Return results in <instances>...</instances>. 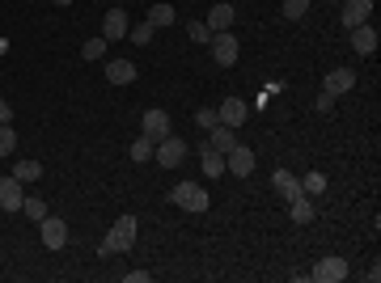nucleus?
Listing matches in <instances>:
<instances>
[{"label":"nucleus","mask_w":381,"mask_h":283,"mask_svg":"<svg viewBox=\"0 0 381 283\" xmlns=\"http://www.w3.org/2000/svg\"><path fill=\"white\" fill-rule=\"evenodd\" d=\"M216 114H221V123H225V127H233V131H238V127L250 119V102H242V97H225V102L216 106Z\"/></svg>","instance_id":"obj_8"},{"label":"nucleus","mask_w":381,"mask_h":283,"mask_svg":"<svg viewBox=\"0 0 381 283\" xmlns=\"http://www.w3.org/2000/svg\"><path fill=\"white\" fill-rule=\"evenodd\" d=\"M208 47H212V59H216L221 68H233V64H238V51H242V47H238V34H233V30L212 34V42H208Z\"/></svg>","instance_id":"obj_4"},{"label":"nucleus","mask_w":381,"mask_h":283,"mask_svg":"<svg viewBox=\"0 0 381 283\" xmlns=\"http://www.w3.org/2000/svg\"><path fill=\"white\" fill-rule=\"evenodd\" d=\"M38 237H42L47 250H64V241H68V224H64L59 216H42V220H38Z\"/></svg>","instance_id":"obj_7"},{"label":"nucleus","mask_w":381,"mask_h":283,"mask_svg":"<svg viewBox=\"0 0 381 283\" xmlns=\"http://www.w3.org/2000/svg\"><path fill=\"white\" fill-rule=\"evenodd\" d=\"M335 102H339V97H335V93H327V89H322V93H318V97H314V110H318V114H331V110H335Z\"/></svg>","instance_id":"obj_32"},{"label":"nucleus","mask_w":381,"mask_h":283,"mask_svg":"<svg viewBox=\"0 0 381 283\" xmlns=\"http://www.w3.org/2000/svg\"><path fill=\"white\" fill-rule=\"evenodd\" d=\"M225 174H238V178H250L254 174V152L246 144H233L225 152Z\"/></svg>","instance_id":"obj_6"},{"label":"nucleus","mask_w":381,"mask_h":283,"mask_svg":"<svg viewBox=\"0 0 381 283\" xmlns=\"http://www.w3.org/2000/svg\"><path fill=\"white\" fill-rule=\"evenodd\" d=\"M0 123H13V106H8L4 97H0Z\"/></svg>","instance_id":"obj_34"},{"label":"nucleus","mask_w":381,"mask_h":283,"mask_svg":"<svg viewBox=\"0 0 381 283\" xmlns=\"http://www.w3.org/2000/svg\"><path fill=\"white\" fill-rule=\"evenodd\" d=\"M352 85H356V72H352V68H331V72H327V85H322V89L339 97V93H348Z\"/></svg>","instance_id":"obj_16"},{"label":"nucleus","mask_w":381,"mask_h":283,"mask_svg":"<svg viewBox=\"0 0 381 283\" xmlns=\"http://www.w3.org/2000/svg\"><path fill=\"white\" fill-rule=\"evenodd\" d=\"M51 4H72V0H51Z\"/></svg>","instance_id":"obj_36"},{"label":"nucleus","mask_w":381,"mask_h":283,"mask_svg":"<svg viewBox=\"0 0 381 283\" xmlns=\"http://www.w3.org/2000/svg\"><path fill=\"white\" fill-rule=\"evenodd\" d=\"M106 80L110 85H131L136 80V64L131 59H110L106 64Z\"/></svg>","instance_id":"obj_17"},{"label":"nucleus","mask_w":381,"mask_h":283,"mask_svg":"<svg viewBox=\"0 0 381 283\" xmlns=\"http://www.w3.org/2000/svg\"><path fill=\"white\" fill-rule=\"evenodd\" d=\"M81 55H85V59H102V55H106V38H102V34H98V38H89V42L81 47Z\"/></svg>","instance_id":"obj_27"},{"label":"nucleus","mask_w":381,"mask_h":283,"mask_svg":"<svg viewBox=\"0 0 381 283\" xmlns=\"http://www.w3.org/2000/svg\"><path fill=\"white\" fill-rule=\"evenodd\" d=\"M288 212H293V224H310V220H314V203H310V195H297Z\"/></svg>","instance_id":"obj_23"},{"label":"nucleus","mask_w":381,"mask_h":283,"mask_svg":"<svg viewBox=\"0 0 381 283\" xmlns=\"http://www.w3.org/2000/svg\"><path fill=\"white\" fill-rule=\"evenodd\" d=\"M187 38H191V42H212V30H208L204 21H191V25H187Z\"/></svg>","instance_id":"obj_30"},{"label":"nucleus","mask_w":381,"mask_h":283,"mask_svg":"<svg viewBox=\"0 0 381 283\" xmlns=\"http://www.w3.org/2000/svg\"><path fill=\"white\" fill-rule=\"evenodd\" d=\"M21 199H25V186L8 174V178H0V207L4 212H21Z\"/></svg>","instance_id":"obj_12"},{"label":"nucleus","mask_w":381,"mask_h":283,"mask_svg":"<svg viewBox=\"0 0 381 283\" xmlns=\"http://www.w3.org/2000/svg\"><path fill=\"white\" fill-rule=\"evenodd\" d=\"M127 30H131L127 13H123V8H110L106 21H102V38H106V42H110V38H127Z\"/></svg>","instance_id":"obj_14"},{"label":"nucleus","mask_w":381,"mask_h":283,"mask_svg":"<svg viewBox=\"0 0 381 283\" xmlns=\"http://www.w3.org/2000/svg\"><path fill=\"white\" fill-rule=\"evenodd\" d=\"M377 279H381V263H373V267L365 271V283H377Z\"/></svg>","instance_id":"obj_35"},{"label":"nucleus","mask_w":381,"mask_h":283,"mask_svg":"<svg viewBox=\"0 0 381 283\" xmlns=\"http://www.w3.org/2000/svg\"><path fill=\"white\" fill-rule=\"evenodd\" d=\"M21 212H25L34 224H38L42 216H51V212H47V199H38V195H25V199H21Z\"/></svg>","instance_id":"obj_24"},{"label":"nucleus","mask_w":381,"mask_h":283,"mask_svg":"<svg viewBox=\"0 0 381 283\" xmlns=\"http://www.w3.org/2000/svg\"><path fill=\"white\" fill-rule=\"evenodd\" d=\"M13 178H17L21 186H34V182L42 178V165H38V161H17V165H13Z\"/></svg>","instance_id":"obj_20"},{"label":"nucleus","mask_w":381,"mask_h":283,"mask_svg":"<svg viewBox=\"0 0 381 283\" xmlns=\"http://www.w3.org/2000/svg\"><path fill=\"white\" fill-rule=\"evenodd\" d=\"M17 148V131H13V123H0V157H8Z\"/></svg>","instance_id":"obj_26"},{"label":"nucleus","mask_w":381,"mask_h":283,"mask_svg":"<svg viewBox=\"0 0 381 283\" xmlns=\"http://www.w3.org/2000/svg\"><path fill=\"white\" fill-rule=\"evenodd\" d=\"M233 21H238V8H233L229 0H221V4L208 8V21H204V25H208L212 34H221V30H233Z\"/></svg>","instance_id":"obj_10"},{"label":"nucleus","mask_w":381,"mask_h":283,"mask_svg":"<svg viewBox=\"0 0 381 283\" xmlns=\"http://www.w3.org/2000/svg\"><path fill=\"white\" fill-rule=\"evenodd\" d=\"M352 51H356V55H373V51H377V30H373L369 21L352 30Z\"/></svg>","instance_id":"obj_15"},{"label":"nucleus","mask_w":381,"mask_h":283,"mask_svg":"<svg viewBox=\"0 0 381 283\" xmlns=\"http://www.w3.org/2000/svg\"><path fill=\"white\" fill-rule=\"evenodd\" d=\"M170 203H178L182 212H208V191L199 186V182H178L174 191H170Z\"/></svg>","instance_id":"obj_2"},{"label":"nucleus","mask_w":381,"mask_h":283,"mask_svg":"<svg viewBox=\"0 0 381 283\" xmlns=\"http://www.w3.org/2000/svg\"><path fill=\"white\" fill-rule=\"evenodd\" d=\"M322 191H327V174L310 169V174L301 178V195H322Z\"/></svg>","instance_id":"obj_25"},{"label":"nucleus","mask_w":381,"mask_h":283,"mask_svg":"<svg viewBox=\"0 0 381 283\" xmlns=\"http://www.w3.org/2000/svg\"><path fill=\"white\" fill-rule=\"evenodd\" d=\"M153 148H157V144H153L148 136H136V140H131V148H127V157L140 165V161H153Z\"/></svg>","instance_id":"obj_21"},{"label":"nucleus","mask_w":381,"mask_h":283,"mask_svg":"<svg viewBox=\"0 0 381 283\" xmlns=\"http://www.w3.org/2000/svg\"><path fill=\"white\" fill-rule=\"evenodd\" d=\"M221 174H225V152L204 148V178H221Z\"/></svg>","instance_id":"obj_22"},{"label":"nucleus","mask_w":381,"mask_h":283,"mask_svg":"<svg viewBox=\"0 0 381 283\" xmlns=\"http://www.w3.org/2000/svg\"><path fill=\"white\" fill-rule=\"evenodd\" d=\"M195 123H199L204 131H212V127L221 123V114H216V106H204V110H195Z\"/></svg>","instance_id":"obj_28"},{"label":"nucleus","mask_w":381,"mask_h":283,"mask_svg":"<svg viewBox=\"0 0 381 283\" xmlns=\"http://www.w3.org/2000/svg\"><path fill=\"white\" fill-rule=\"evenodd\" d=\"M238 144V136H233V127H225V123H216L212 131H208V148H216V152H229Z\"/></svg>","instance_id":"obj_18"},{"label":"nucleus","mask_w":381,"mask_h":283,"mask_svg":"<svg viewBox=\"0 0 381 283\" xmlns=\"http://www.w3.org/2000/svg\"><path fill=\"white\" fill-rule=\"evenodd\" d=\"M153 30H161V25H174V4H165V0H157L153 8H148V17H144Z\"/></svg>","instance_id":"obj_19"},{"label":"nucleus","mask_w":381,"mask_h":283,"mask_svg":"<svg viewBox=\"0 0 381 283\" xmlns=\"http://www.w3.org/2000/svg\"><path fill=\"white\" fill-rule=\"evenodd\" d=\"M305 13H310V0H284V17L288 21H301Z\"/></svg>","instance_id":"obj_29"},{"label":"nucleus","mask_w":381,"mask_h":283,"mask_svg":"<svg viewBox=\"0 0 381 283\" xmlns=\"http://www.w3.org/2000/svg\"><path fill=\"white\" fill-rule=\"evenodd\" d=\"M153 34H157V30H153L148 21H140L136 30H127V38H131V42H140V47H144V42H153Z\"/></svg>","instance_id":"obj_31"},{"label":"nucleus","mask_w":381,"mask_h":283,"mask_svg":"<svg viewBox=\"0 0 381 283\" xmlns=\"http://www.w3.org/2000/svg\"><path fill=\"white\" fill-rule=\"evenodd\" d=\"M271 186H276V195H280L284 203H293V199L301 195V178H297L293 169H276V174H271Z\"/></svg>","instance_id":"obj_11"},{"label":"nucleus","mask_w":381,"mask_h":283,"mask_svg":"<svg viewBox=\"0 0 381 283\" xmlns=\"http://www.w3.org/2000/svg\"><path fill=\"white\" fill-rule=\"evenodd\" d=\"M153 161H157L161 169H178V165L187 161V140L170 131V136H165V140H161V144L153 148Z\"/></svg>","instance_id":"obj_3"},{"label":"nucleus","mask_w":381,"mask_h":283,"mask_svg":"<svg viewBox=\"0 0 381 283\" xmlns=\"http://www.w3.org/2000/svg\"><path fill=\"white\" fill-rule=\"evenodd\" d=\"M369 13H373V0H348L344 13H339V21H344V30H356V25L369 21Z\"/></svg>","instance_id":"obj_13"},{"label":"nucleus","mask_w":381,"mask_h":283,"mask_svg":"<svg viewBox=\"0 0 381 283\" xmlns=\"http://www.w3.org/2000/svg\"><path fill=\"white\" fill-rule=\"evenodd\" d=\"M148 279H153L148 271H127V275H123V283H148Z\"/></svg>","instance_id":"obj_33"},{"label":"nucleus","mask_w":381,"mask_h":283,"mask_svg":"<svg viewBox=\"0 0 381 283\" xmlns=\"http://www.w3.org/2000/svg\"><path fill=\"white\" fill-rule=\"evenodd\" d=\"M140 136H148L153 144H161V140L170 136V114H165V110H144V119H140Z\"/></svg>","instance_id":"obj_9"},{"label":"nucleus","mask_w":381,"mask_h":283,"mask_svg":"<svg viewBox=\"0 0 381 283\" xmlns=\"http://www.w3.org/2000/svg\"><path fill=\"white\" fill-rule=\"evenodd\" d=\"M318 283H344L348 279V263L339 258V254H327V258H318L314 263V271H310Z\"/></svg>","instance_id":"obj_5"},{"label":"nucleus","mask_w":381,"mask_h":283,"mask_svg":"<svg viewBox=\"0 0 381 283\" xmlns=\"http://www.w3.org/2000/svg\"><path fill=\"white\" fill-rule=\"evenodd\" d=\"M131 246H136V216H119V220H115V229L102 237L98 254H102V258H115V254H127Z\"/></svg>","instance_id":"obj_1"}]
</instances>
